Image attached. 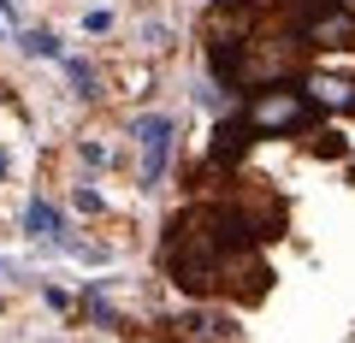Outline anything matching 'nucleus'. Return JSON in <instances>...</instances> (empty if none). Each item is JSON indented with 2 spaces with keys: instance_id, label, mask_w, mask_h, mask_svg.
<instances>
[{
  "instance_id": "nucleus-1",
  "label": "nucleus",
  "mask_w": 355,
  "mask_h": 343,
  "mask_svg": "<svg viewBox=\"0 0 355 343\" xmlns=\"http://www.w3.org/2000/svg\"><path fill=\"white\" fill-rule=\"evenodd\" d=\"M243 125L254 137H296L314 125V101L302 95V83H266L243 101Z\"/></svg>"
},
{
  "instance_id": "nucleus-2",
  "label": "nucleus",
  "mask_w": 355,
  "mask_h": 343,
  "mask_svg": "<svg viewBox=\"0 0 355 343\" xmlns=\"http://www.w3.org/2000/svg\"><path fill=\"white\" fill-rule=\"evenodd\" d=\"M130 137H137V184L142 190H160L166 160H172V142H178V125L166 113H142L137 125H130Z\"/></svg>"
},
{
  "instance_id": "nucleus-3",
  "label": "nucleus",
  "mask_w": 355,
  "mask_h": 343,
  "mask_svg": "<svg viewBox=\"0 0 355 343\" xmlns=\"http://www.w3.org/2000/svg\"><path fill=\"white\" fill-rule=\"evenodd\" d=\"M202 36H207V53H231L254 36V0H214L202 12Z\"/></svg>"
},
{
  "instance_id": "nucleus-4",
  "label": "nucleus",
  "mask_w": 355,
  "mask_h": 343,
  "mask_svg": "<svg viewBox=\"0 0 355 343\" xmlns=\"http://www.w3.org/2000/svg\"><path fill=\"white\" fill-rule=\"evenodd\" d=\"M178 326V343H237V319L219 314V308H184V314L172 319Z\"/></svg>"
},
{
  "instance_id": "nucleus-5",
  "label": "nucleus",
  "mask_w": 355,
  "mask_h": 343,
  "mask_svg": "<svg viewBox=\"0 0 355 343\" xmlns=\"http://www.w3.org/2000/svg\"><path fill=\"white\" fill-rule=\"evenodd\" d=\"M302 95L314 101V113H355V77L308 71V77H302Z\"/></svg>"
},
{
  "instance_id": "nucleus-6",
  "label": "nucleus",
  "mask_w": 355,
  "mask_h": 343,
  "mask_svg": "<svg viewBox=\"0 0 355 343\" xmlns=\"http://www.w3.org/2000/svg\"><path fill=\"white\" fill-rule=\"evenodd\" d=\"M249 142H254V130L243 125V113H237V118H219L214 142H207V166H214V172H231V166H243Z\"/></svg>"
},
{
  "instance_id": "nucleus-7",
  "label": "nucleus",
  "mask_w": 355,
  "mask_h": 343,
  "mask_svg": "<svg viewBox=\"0 0 355 343\" xmlns=\"http://www.w3.org/2000/svg\"><path fill=\"white\" fill-rule=\"evenodd\" d=\"M24 237L53 243V249H65V243H71V231H65V213L48 202V195H30V207H24Z\"/></svg>"
},
{
  "instance_id": "nucleus-8",
  "label": "nucleus",
  "mask_w": 355,
  "mask_h": 343,
  "mask_svg": "<svg viewBox=\"0 0 355 343\" xmlns=\"http://www.w3.org/2000/svg\"><path fill=\"white\" fill-rule=\"evenodd\" d=\"M349 42H355V12L349 6H338V12L302 24V48H349Z\"/></svg>"
},
{
  "instance_id": "nucleus-9",
  "label": "nucleus",
  "mask_w": 355,
  "mask_h": 343,
  "mask_svg": "<svg viewBox=\"0 0 355 343\" xmlns=\"http://www.w3.org/2000/svg\"><path fill=\"white\" fill-rule=\"evenodd\" d=\"M18 48H24L30 60H65V53H60V36H53V30H24V36H18Z\"/></svg>"
},
{
  "instance_id": "nucleus-10",
  "label": "nucleus",
  "mask_w": 355,
  "mask_h": 343,
  "mask_svg": "<svg viewBox=\"0 0 355 343\" xmlns=\"http://www.w3.org/2000/svg\"><path fill=\"white\" fill-rule=\"evenodd\" d=\"M65 77L77 83V95H83V101H95V95H101V77H95V65H89V60H65Z\"/></svg>"
},
{
  "instance_id": "nucleus-11",
  "label": "nucleus",
  "mask_w": 355,
  "mask_h": 343,
  "mask_svg": "<svg viewBox=\"0 0 355 343\" xmlns=\"http://www.w3.org/2000/svg\"><path fill=\"white\" fill-rule=\"evenodd\" d=\"M338 6H349V0H291V18L296 24H314V18L338 12Z\"/></svg>"
},
{
  "instance_id": "nucleus-12",
  "label": "nucleus",
  "mask_w": 355,
  "mask_h": 343,
  "mask_svg": "<svg viewBox=\"0 0 355 343\" xmlns=\"http://www.w3.org/2000/svg\"><path fill=\"white\" fill-rule=\"evenodd\" d=\"M314 154H320V160H343V154H349V142H343L338 130H320V142H314Z\"/></svg>"
},
{
  "instance_id": "nucleus-13",
  "label": "nucleus",
  "mask_w": 355,
  "mask_h": 343,
  "mask_svg": "<svg viewBox=\"0 0 355 343\" xmlns=\"http://www.w3.org/2000/svg\"><path fill=\"white\" fill-rule=\"evenodd\" d=\"M83 30H89V36H107V30H113V12H107V6H89V12H83Z\"/></svg>"
},
{
  "instance_id": "nucleus-14",
  "label": "nucleus",
  "mask_w": 355,
  "mask_h": 343,
  "mask_svg": "<svg viewBox=\"0 0 355 343\" xmlns=\"http://www.w3.org/2000/svg\"><path fill=\"white\" fill-rule=\"evenodd\" d=\"M71 202H77V213H101V190H89V184H77Z\"/></svg>"
},
{
  "instance_id": "nucleus-15",
  "label": "nucleus",
  "mask_w": 355,
  "mask_h": 343,
  "mask_svg": "<svg viewBox=\"0 0 355 343\" xmlns=\"http://www.w3.org/2000/svg\"><path fill=\"white\" fill-rule=\"evenodd\" d=\"M77 154H83L89 166H113V148H107V142H77Z\"/></svg>"
},
{
  "instance_id": "nucleus-16",
  "label": "nucleus",
  "mask_w": 355,
  "mask_h": 343,
  "mask_svg": "<svg viewBox=\"0 0 355 343\" xmlns=\"http://www.w3.org/2000/svg\"><path fill=\"white\" fill-rule=\"evenodd\" d=\"M42 302H48V308H60V314H71V296H65L60 284H42Z\"/></svg>"
},
{
  "instance_id": "nucleus-17",
  "label": "nucleus",
  "mask_w": 355,
  "mask_h": 343,
  "mask_svg": "<svg viewBox=\"0 0 355 343\" xmlns=\"http://www.w3.org/2000/svg\"><path fill=\"white\" fill-rule=\"evenodd\" d=\"M0 18H18V0H0Z\"/></svg>"
},
{
  "instance_id": "nucleus-18",
  "label": "nucleus",
  "mask_w": 355,
  "mask_h": 343,
  "mask_svg": "<svg viewBox=\"0 0 355 343\" xmlns=\"http://www.w3.org/2000/svg\"><path fill=\"white\" fill-rule=\"evenodd\" d=\"M6 172H12V160H6V148H0V178H6Z\"/></svg>"
}]
</instances>
